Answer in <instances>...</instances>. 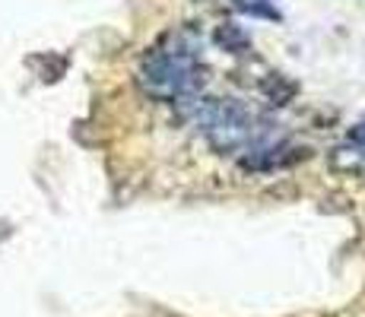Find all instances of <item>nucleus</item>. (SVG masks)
Instances as JSON below:
<instances>
[{
  "label": "nucleus",
  "instance_id": "obj_1",
  "mask_svg": "<svg viewBox=\"0 0 365 317\" xmlns=\"http://www.w3.org/2000/svg\"><path fill=\"white\" fill-rule=\"evenodd\" d=\"M203 73L207 70L200 63L197 32L178 29L146 51L137 70V83L146 95L159 102H191L200 95V86L207 80Z\"/></svg>",
  "mask_w": 365,
  "mask_h": 317
},
{
  "label": "nucleus",
  "instance_id": "obj_2",
  "mask_svg": "<svg viewBox=\"0 0 365 317\" xmlns=\"http://www.w3.org/2000/svg\"><path fill=\"white\" fill-rule=\"evenodd\" d=\"M194 121L200 124L203 137L210 140V146L220 152H238L257 137V118L238 98H210L203 102L194 98Z\"/></svg>",
  "mask_w": 365,
  "mask_h": 317
},
{
  "label": "nucleus",
  "instance_id": "obj_5",
  "mask_svg": "<svg viewBox=\"0 0 365 317\" xmlns=\"http://www.w3.org/2000/svg\"><path fill=\"white\" fill-rule=\"evenodd\" d=\"M349 143H356V146H365V121H359L349 130Z\"/></svg>",
  "mask_w": 365,
  "mask_h": 317
},
{
  "label": "nucleus",
  "instance_id": "obj_4",
  "mask_svg": "<svg viewBox=\"0 0 365 317\" xmlns=\"http://www.w3.org/2000/svg\"><path fill=\"white\" fill-rule=\"evenodd\" d=\"M216 38H220L222 45L229 48V51H238V48H245V45H248V38H245L242 32H235L232 26H222V29L216 32Z\"/></svg>",
  "mask_w": 365,
  "mask_h": 317
},
{
  "label": "nucleus",
  "instance_id": "obj_3",
  "mask_svg": "<svg viewBox=\"0 0 365 317\" xmlns=\"http://www.w3.org/2000/svg\"><path fill=\"white\" fill-rule=\"evenodd\" d=\"M232 6L245 16H257V19H279V10L273 0H232Z\"/></svg>",
  "mask_w": 365,
  "mask_h": 317
}]
</instances>
